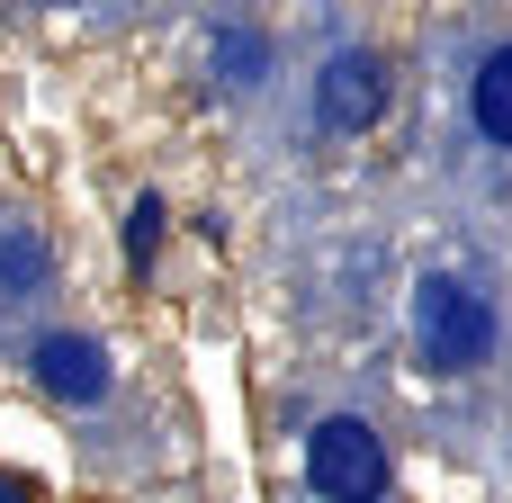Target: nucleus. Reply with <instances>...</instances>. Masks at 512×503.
Returning <instances> with one entry per match:
<instances>
[{"label":"nucleus","instance_id":"obj_8","mask_svg":"<svg viewBox=\"0 0 512 503\" xmlns=\"http://www.w3.org/2000/svg\"><path fill=\"white\" fill-rule=\"evenodd\" d=\"M45 270V243L36 234H0V288H27Z\"/></svg>","mask_w":512,"mask_h":503},{"label":"nucleus","instance_id":"obj_4","mask_svg":"<svg viewBox=\"0 0 512 503\" xmlns=\"http://www.w3.org/2000/svg\"><path fill=\"white\" fill-rule=\"evenodd\" d=\"M27 369H36V387L63 396V405H99V396H108V351H99L90 333H45V342L27 351Z\"/></svg>","mask_w":512,"mask_h":503},{"label":"nucleus","instance_id":"obj_3","mask_svg":"<svg viewBox=\"0 0 512 503\" xmlns=\"http://www.w3.org/2000/svg\"><path fill=\"white\" fill-rule=\"evenodd\" d=\"M315 117L333 126V135H369L378 117H387V63L378 54H333L324 72H315Z\"/></svg>","mask_w":512,"mask_h":503},{"label":"nucleus","instance_id":"obj_5","mask_svg":"<svg viewBox=\"0 0 512 503\" xmlns=\"http://www.w3.org/2000/svg\"><path fill=\"white\" fill-rule=\"evenodd\" d=\"M468 117H477L486 144H504V153H512V45H495V54L477 63V81H468Z\"/></svg>","mask_w":512,"mask_h":503},{"label":"nucleus","instance_id":"obj_9","mask_svg":"<svg viewBox=\"0 0 512 503\" xmlns=\"http://www.w3.org/2000/svg\"><path fill=\"white\" fill-rule=\"evenodd\" d=\"M0 503H36V477H18V468H0Z\"/></svg>","mask_w":512,"mask_h":503},{"label":"nucleus","instance_id":"obj_2","mask_svg":"<svg viewBox=\"0 0 512 503\" xmlns=\"http://www.w3.org/2000/svg\"><path fill=\"white\" fill-rule=\"evenodd\" d=\"M387 441L360 423V414H333L306 432V486L324 503H387Z\"/></svg>","mask_w":512,"mask_h":503},{"label":"nucleus","instance_id":"obj_7","mask_svg":"<svg viewBox=\"0 0 512 503\" xmlns=\"http://www.w3.org/2000/svg\"><path fill=\"white\" fill-rule=\"evenodd\" d=\"M153 252H162V198L144 189V198H135V216H126V261H135V270H153Z\"/></svg>","mask_w":512,"mask_h":503},{"label":"nucleus","instance_id":"obj_6","mask_svg":"<svg viewBox=\"0 0 512 503\" xmlns=\"http://www.w3.org/2000/svg\"><path fill=\"white\" fill-rule=\"evenodd\" d=\"M252 81H261V36L216 27V90H252Z\"/></svg>","mask_w":512,"mask_h":503},{"label":"nucleus","instance_id":"obj_1","mask_svg":"<svg viewBox=\"0 0 512 503\" xmlns=\"http://www.w3.org/2000/svg\"><path fill=\"white\" fill-rule=\"evenodd\" d=\"M414 351H423V369H441V378L477 369V360L495 351V306H486V288L432 270V279L414 288Z\"/></svg>","mask_w":512,"mask_h":503}]
</instances>
